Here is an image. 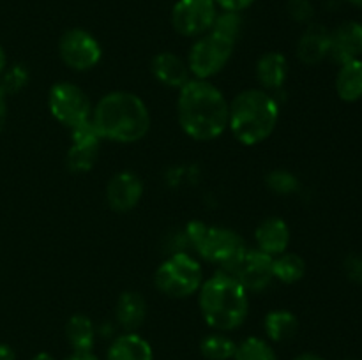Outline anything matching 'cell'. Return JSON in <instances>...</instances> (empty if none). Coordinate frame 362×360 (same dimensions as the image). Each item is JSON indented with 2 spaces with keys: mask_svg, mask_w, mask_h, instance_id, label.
Returning <instances> with one entry per match:
<instances>
[{
  "mask_svg": "<svg viewBox=\"0 0 362 360\" xmlns=\"http://www.w3.org/2000/svg\"><path fill=\"white\" fill-rule=\"evenodd\" d=\"M225 94L211 80L191 78L179 90L177 119L180 129L194 141H214L228 129Z\"/></svg>",
  "mask_w": 362,
  "mask_h": 360,
  "instance_id": "obj_1",
  "label": "cell"
},
{
  "mask_svg": "<svg viewBox=\"0 0 362 360\" xmlns=\"http://www.w3.org/2000/svg\"><path fill=\"white\" fill-rule=\"evenodd\" d=\"M90 122L103 141L119 145L138 143L152 126L145 101L129 90H112L103 95L94 104Z\"/></svg>",
  "mask_w": 362,
  "mask_h": 360,
  "instance_id": "obj_2",
  "label": "cell"
},
{
  "mask_svg": "<svg viewBox=\"0 0 362 360\" xmlns=\"http://www.w3.org/2000/svg\"><path fill=\"white\" fill-rule=\"evenodd\" d=\"M198 309L205 325L216 332H235L250 316V293L228 272L218 270L198 289Z\"/></svg>",
  "mask_w": 362,
  "mask_h": 360,
  "instance_id": "obj_3",
  "label": "cell"
},
{
  "mask_svg": "<svg viewBox=\"0 0 362 360\" xmlns=\"http://www.w3.org/2000/svg\"><path fill=\"white\" fill-rule=\"evenodd\" d=\"M279 124V102L264 88L240 90L228 104V129L244 147L264 143Z\"/></svg>",
  "mask_w": 362,
  "mask_h": 360,
  "instance_id": "obj_4",
  "label": "cell"
},
{
  "mask_svg": "<svg viewBox=\"0 0 362 360\" xmlns=\"http://www.w3.org/2000/svg\"><path fill=\"white\" fill-rule=\"evenodd\" d=\"M187 244L197 256L223 272H232L247 246L243 236L225 226H211L204 221H189L184 228Z\"/></svg>",
  "mask_w": 362,
  "mask_h": 360,
  "instance_id": "obj_5",
  "label": "cell"
},
{
  "mask_svg": "<svg viewBox=\"0 0 362 360\" xmlns=\"http://www.w3.org/2000/svg\"><path fill=\"white\" fill-rule=\"evenodd\" d=\"M204 282V268L198 258L186 251H175L158 265L154 286L168 299L182 300L197 295Z\"/></svg>",
  "mask_w": 362,
  "mask_h": 360,
  "instance_id": "obj_6",
  "label": "cell"
},
{
  "mask_svg": "<svg viewBox=\"0 0 362 360\" xmlns=\"http://www.w3.org/2000/svg\"><path fill=\"white\" fill-rule=\"evenodd\" d=\"M235 44V41H230L212 30L194 39L186 59L191 76L198 80H211L218 76L228 66Z\"/></svg>",
  "mask_w": 362,
  "mask_h": 360,
  "instance_id": "obj_7",
  "label": "cell"
},
{
  "mask_svg": "<svg viewBox=\"0 0 362 360\" xmlns=\"http://www.w3.org/2000/svg\"><path fill=\"white\" fill-rule=\"evenodd\" d=\"M48 109L57 122L71 131L74 127L90 122L94 104L87 92L78 87L76 83L57 81L55 85L49 87Z\"/></svg>",
  "mask_w": 362,
  "mask_h": 360,
  "instance_id": "obj_8",
  "label": "cell"
},
{
  "mask_svg": "<svg viewBox=\"0 0 362 360\" xmlns=\"http://www.w3.org/2000/svg\"><path fill=\"white\" fill-rule=\"evenodd\" d=\"M60 60L76 73H88L103 59L101 42L94 34L80 27L69 28L59 39Z\"/></svg>",
  "mask_w": 362,
  "mask_h": 360,
  "instance_id": "obj_9",
  "label": "cell"
},
{
  "mask_svg": "<svg viewBox=\"0 0 362 360\" xmlns=\"http://www.w3.org/2000/svg\"><path fill=\"white\" fill-rule=\"evenodd\" d=\"M218 13L214 0H177L170 21L179 35L197 39L211 32Z\"/></svg>",
  "mask_w": 362,
  "mask_h": 360,
  "instance_id": "obj_10",
  "label": "cell"
},
{
  "mask_svg": "<svg viewBox=\"0 0 362 360\" xmlns=\"http://www.w3.org/2000/svg\"><path fill=\"white\" fill-rule=\"evenodd\" d=\"M228 274H232L247 293H262L274 281L272 256L262 253L257 247H247L239 263Z\"/></svg>",
  "mask_w": 362,
  "mask_h": 360,
  "instance_id": "obj_11",
  "label": "cell"
},
{
  "mask_svg": "<svg viewBox=\"0 0 362 360\" xmlns=\"http://www.w3.org/2000/svg\"><path fill=\"white\" fill-rule=\"evenodd\" d=\"M71 145L67 150V168L73 173H88L98 162L99 148H101V138L95 133L92 122L78 126L69 131Z\"/></svg>",
  "mask_w": 362,
  "mask_h": 360,
  "instance_id": "obj_12",
  "label": "cell"
},
{
  "mask_svg": "<svg viewBox=\"0 0 362 360\" xmlns=\"http://www.w3.org/2000/svg\"><path fill=\"white\" fill-rule=\"evenodd\" d=\"M144 182L134 172H119L106 184V203L117 214L134 210L144 198Z\"/></svg>",
  "mask_w": 362,
  "mask_h": 360,
  "instance_id": "obj_13",
  "label": "cell"
},
{
  "mask_svg": "<svg viewBox=\"0 0 362 360\" xmlns=\"http://www.w3.org/2000/svg\"><path fill=\"white\" fill-rule=\"evenodd\" d=\"M290 242H292V229L288 222L278 215L265 217L255 228V247L269 256L274 258L288 251Z\"/></svg>",
  "mask_w": 362,
  "mask_h": 360,
  "instance_id": "obj_14",
  "label": "cell"
},
{
  "mask_svg": "<svg viewBox=\"0 0 362 360\" xmlns=\"http://www.w3.org/2000/svg\"><path fill=\"white\" fill-rule=\"evenodd\" d=\"M336 64H346L362 59V23L361 21H343L331 30V53Z\"/></svg>",
  "mask_w": 362,
  "mask_h": 360,
  "instance_id": "obj_15",
  "label": "cell"
},
{
  "mask_svg": "<svg viewBox=\"0 0 362 360\" xmlns=\"http://www.w3.org/2000/svg\"><path fill=\"white\" fill-rule=\"evenodd\" d=\"M297 59L304 66H318L331 53V30L325 25H306L296 44Z\"/></svg>",
  "mask_w": 362,
  "mask_h": 360,
  "instance_id": "obj_16",
  "label": "cell"
},
{
  "mask_svg": "<svg viewBox=\"0 0 362 360\" xmlns=\"http://www.w3.org/2000/svg\"><path fill=\"white\" fill-rule=\"evenodd\" d=\"M152 76L168 88H180L191 80V71L187 66V60L179 56L173 52H161L152 59L151 62Z\"/></svg>",
  "mask_w": 362,
  "mask_h": 360,
  "instance_id": "obj_17",
  "label": "cell"
},
{
  "mask_svg": "<svg viewBox=\"0 0 362 360\" xmlns=\"http://www.w3.org/2000/svg\"><path fill=\"white\" fill-rule=\"evenodd\" d=\"M290 64L283 53L279 52H267L257 60L255 66V76H257L260 88L267 92H276L285 87L288 80Z\"/></svg>",
  "mask_w": 362,
  "mask_h": 360,
  "instance_id": "obj_18",
  "label": "cell"
},
{
  "mask_svg": "<svg viewBox=\"0 0 362 360\" xmlns=\"http://www.w3.org/2000/svg\"><path fill=\"white\" fill-rule=\"evenodd\" d=\"M106 360H154V349L138 332H124L108 346Z\"/></svg>",
  "mask_w": 362,
  "mask_h": 360,
  "instance_id": "obj_19",
  "label": "cell"
},
{
  "mask_svg": "<svg viewBox=\"0 0 362 360\" xmlns=\"http://www.w3.org/2000/svg\"><path fill=\"white\" fill-rule=\"evenodd\" d=\"M115 320L124 332H136L147 320V302L138 292H122L115 304Z\"/></svg>",
  "mask_w": 362,
  "mask_h": 360,
  "instance_id": "obj_20",
  "label": "cell"
},
{
  "mask_svg": "<svg viewBox=\"0 0 362 360\" xmlns=\"http://www.w3.org/2000/svg\"><path fill=\"white\" fill-rule=\"evenodd\" d=\"M264 330L267 341L288 342L299 332V318L288 309H272L264 318Z\"/></svg>",
  "mask_w": 362,
  "mask_h": 360,
  "instance_id": "obj_21",
  "label": "cell"
},
{
  "mask_svg": "<svg viewBox=\"0 0 362 360\" xmlns=\"http://www.w3.org/2000/svg\"><path fill=\"white\" fill-rule=\"evenodd\" d=\"M95 325L87 314L76 313L67 320L66 323V339L73 352L85 353L92 352L95 346Z\"/></svg>",
  "mask_w": 362,
  "mask_h": 360,
  "instance_id": "obj_22",
  "label": "cell"
},
{
  "mask_svg": "<svg viewBox=\"0 0 362 360\" xmlns=\"http://www.w3.org/2000/svg\"><path fill=\"white\" fill-rule=\"evenodd\" d=\"M336 94L345 102H357L362 99V60L341 64L336 74Z\"/></svg>",
  "mask_w": 362,
  "mask_h": 360,
  "instance_id": "obj_23",
  "label": "cell"
},
{
  "mask_svg": "<svg viewBox=\"0 0 362 360\" xmlns=\"http://www.w3.org/2000/svg\"><path fill=\"white\" fill-rule=\"evenodd\" d=\"M306 270V261L297 253L285 251L279 256L272 258V275L276 281L283 282V284H296V282L303 281Z\"/></svg>",
  "mask_w": 362,
  "mask_h": 360,
  "instance_id": "obj_24",
  "label": "cell"
},
{
  "mask_svg": "<svg viewBox=\"0 0 362 360\" xmlns=\"http://www.w3.org/2000/svg\"><path fill=\"white\" fill-rule=\"evenodd\" d=\"M237 342L225 332H211L200 341V353L205 360H233Z\"/></svg>",
  "mask_w": 362,
  "mask_h": 360,
  "instance_id": "obj_25",
  "label": "cell"
},
{
  "mask_svg": "<svg viewBox=\"0 0 362 360\" xmlns=\"http://www.w3.org/2000/svg\"><path fill=\"white\" fill-rule=\"evenodd\" d=\"M233 360H278L276 349L272 348L271 341L258 335H250L237 342Z\"/></svg>",
  "mask_w": 362,
  "mask_h": 360,
  "instance_id": "obj_26",
  "label": "cell"
},
{
  "mask_svg": "<svg viewBox=\"0 0 362 360\" xmlns=\"http://www.w3.org/2000/svg\"><path fill=\"white\" fill-rule=\"evenodd\" d=\"M265 186L269 187L271 193L278 194V196H290V194L299 191L300 182L296 173L288 172V169L276 168L267 173V176H265Z\"/></svg>",
  "mask_w": 362,
  "mask_h": 360,
  "instance_id": "obj_27",
  "label": "cell"
},
{
  "mask_svg": "<svg viewBox=\"0 0 362 360\" xmlns=\"http://www.w3.org/2000/svg\"><path fill=\"white\" fill-rule=\"evenodd\" d=\"M216 34L223 35V37L235 41L239 39L240 32H243V16L240 13H232V11H221L216 16L214 25L211 28Z\"/></svg>",
  "mask_w": 362,
  "mask_h": 360,
  "instance_id": "obj_28",
  "label": "cell"
},
{
  "mask_svg": "<svg viewBox=\"0 0 362 360\" xmlns=\"http://www.w3.org/2000/svg\"><path fill=\"white\" fill-rule=\"evenodd\" d=\"M28 83V71L25 69V66L21 64H14V66L6 67V71L2 73V81H0V87L6 92L7 95L18 94L20 90H23Z\"/></svg>",
  "mask_w": 362,
  "mask_h": 360,
  "instance_id": "obj_29",
  "label": "cell"
},
{
  "mask_svg": "<svg viewBox=\"0 0 362 360\" xmlns=\"http://www.w3.org/2000/svg\"><path fill=\"white\" fill-rule=\"evenodd\" d=\"M286 14L296 23L310 25L315 16V7L311 0H286Z\"/></svg>",
  "mask_w": 362,
  "mask_h": 360,
  "instance_id": "obj_30",
  "label": "cell"
},
{
  "mask_svg": "<svg viewBox=\"0 0 362 360\" xmlns=\"http://www.w3.org/2000/svg\"><path fill=\"white\" fill-rule=\"evenodd\" d=\"M343 270H345V275L350 281L362 286V254H349V256L345 258V261H343Z\"/></svg>",
  "mask_w": 362,
  "mask_h": 360,
  "instance_id": "obj_31",
  "label": "cell"
},
{
  "mask_svg": "<svg viewBox=\"0 0 362 360\" xmlns=\"http://www.w3.org/2000/svg\"><path fill=\"white\" fill-rule=\"evenodd\" d=\"M257 0H214L218 9L221 11H232V13H243V11L250 9Z\"/></svg>",
  "mask_w": 362,
  "mask_h": 360,
  "instance_id": "obj_32",
  "label": "cell"
},
{
  "mask_svg": "<svg viewBox=\"0 0 362 360\" xmlns=\"http://www.w3.org/2000/svg\"><path fill=\"white\" fill-rule=\"evenodd\" d=\"M7 122V94L0 87V134H2L4 127Z\"/></svg>",
  "mask_w": 362,
  "mask_h": 360,
  "instance_id": "obj_33",
  "label": "cell"
},
{
  "mask_svg": "<svg viewBox=\"0 0 362 360\" xmlns=\"http://www.w3.org/2000/svg\"><path fill=\"white\" fill-rule=\"evenodd\" d=\"M0 360H16V353L6 342H0Z\"/></svg>",
  "mask_w": 362,
  "mask_h": 360,
  "instance_id": "obj_34",
  "label": "cell"
},
{
  "mask_svg": "<svg viewBox=\"0 0 362 360\" xmlns=\"http://www.w3.org/2000/svg\"><path fill=\"white\" fill-rule=\"evenodd\" d=\"M64 360H101V359H99V356H95L94 352H85V353L73 352L69 356H66Z\"/></svg>",
  "mask_w": 362,
  "mask_h": 360,
  "instance_id": "obj_35",
  "label": "cell"
},
{
  "mask_svg": "<svg viewBox=\"0 0 362 360\" xmlns=\"http://www.w3.org/2000/svg\"><path fill=\"white\" fill-rule=\"evenodd\" d=\"M293 360H325V359H324V356L317 355V353L306 352V353H299V355H297Z\"/></svg>",
  "mask_w": 362,
  "mask_h": 360,
  "instance_id": "obj_36",
  "label": "cell"
},
{
  "mask_svg": "<svg viewBox=\"0 0 362 360\" xmlns=\"http://www.w3.org/2000/svg\"><path fill=\"white\" fill-rule=\"evenodd\" d=\"M7 67V56H6V52H4V46L0 44V76H2V73L6 71Z\"/></svg>",
  "mask_w": 362,
  "mask_h": 360,
  "instance_id": "obj_37",
  "label": "cell"
},
{
  "mask_svg": "<svg viewBox=\"0 0 362 360\" xmlns=\"http://www.w3.org/2000/svg\"><path fill=\"white\" fill-rule=\"evenodd\" d=\"M32 360H55V356L49 355V353H46V352H41V353H37V355L32 356Z\"/></svg>",
  "mask_w": 362,
  "mask_h": 360,
  "instance_id": "obj_38",
  "label": "cell"
},
{
  "mask_svg": "<svg viewBox=\"0 0 362 360\" xmlns=\"http://www.w3.org/2000/svg\"><path fill=\"white\" fill-rule=\"evenodd\" d=\"M349 4H352L354 7H359V9H362V0H346Z\"/></svg>",
  "mask_w": 362,
  "mask_h": 360,
  "instance_id": "obj_39",
  "label": "cell"
},
{
  "mask_svg": "<svg viewBox=\"0 0 362 360\" xmlns=\"http://www.w3.org/2000/svg\"><path fill=\"white\" fill-rule=\"evenodd\" d=\"M343 360H357V359H343Z\"/></svg>",
  "mask_w": 362,
  "mask_h": 360,
  "instance_id": "obj_40",
  "label": "cell"
}]
</instances>
